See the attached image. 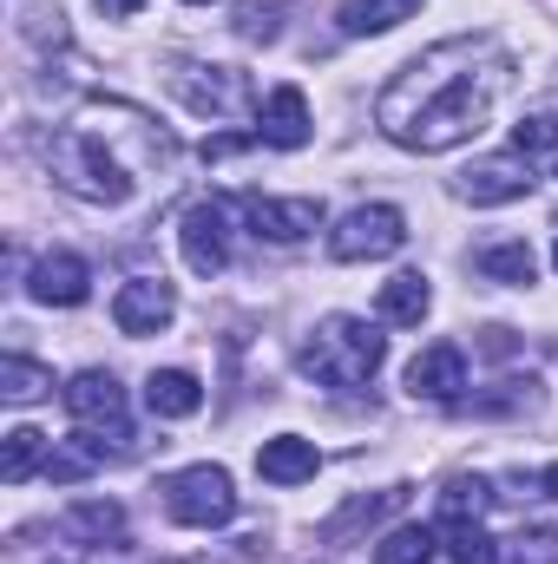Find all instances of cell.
<instances>
[{
	"label": "cell",
	"mask_w": 558,
	"mask_h": 564,
	"mask_svg": "<svg viewBox=\"0 0 558 564\" xmlns=\"http://www.w3.org/2000/svg\"><path fill=\"white\" fill-rule=\"evenodd\" d=\"M513 86V59L493 40H440L401 66V79L375 99V126L408 151H453L480 139L500 93Z\"/></svg>",
	"instance_id": "cell-1"
},
{
	"label": "cell",
	"mask_w": 558,
	"mask_h": 564,
	"mask_svg": "<svg viewBox=\"0 0 558 564\" xmlns=\"http://www.w3.org/2000/svg\"><path fill=\"white\" fill-rule=\"evenodd\" d=\"M46 158H53V177L73 197H86V204H126L139 191V164L119 158V144L106 139V112L99 106L79 112L73 126H60L53 144H46Z\"/></svg>",
	"instance_id": "cell-2"
},
{
	"label": "cell",
	"mask_w": 558,
	"mask_h": 564,
	"mask_svg": "<svg viewBox=\"0 0 558 564\" xmlns=\"http://www.w3.org/2000/svg\"><path fill=\"white\" fill-rule=\"evenodd\" d=\"M382 355H388V335H382L375 322H362V315H329V322H315V335L302 341L296 368H302L309 381H322V388H368L375 368H382Z\"/></svg>",
	"instance_id": "cell-3"
},
{
	"label": "cell",
	"mask_w": 558,
	"mask_h": 564,
	"mask_svg": "<svg viewBox=\"0 0 558 564\" xmlns=\"http://www.w3.org/2000/svg\"><path fill=\"white\" fill-rule=\"evenodd\" d=\"M164 512L178 519V525H191V532H217V525H230L237 519V486H230V473L224 466H184V473H171L164 486Z\"/></svg>",
	"instance_id": "cell-4"
},
{
	"label": "cell",
	"mask_w": 558,
	"mask_h": 564,
	"mask_svg": "<svg viewBox=\"0 0 558 564\" xmlns=\"http://www.w3.org/2000/svg\"><path fill=\"white\" fill-rule=\"evenodd\" d=\"M401 243H408V217L395 204H355L329 230V257L335 263H375V257H395Z\"/></svg>",
	"instance_id": "cell-5"
},
{
	"label": "cell",
	"mask_w": 558,
	"mask_h": 564,
	"mask_svg": "<svg viewBox=\"0 0 558 564\" xmlns=\"http://www.w3.org/2000/svg\"><path fill=\"white\" fill-rule=\"evenodd\" d=\"M66 414L86 426V433H112V446L132 440V426H126V388L106 368H86V375L66 381Z\"/></svg>",
	"instance_id": "cell-6"
},
{
	"label": "cell",
	"mask_w": 558,
	"mask_h": 564,
	"mask_svg": "<svg viewBox=\"0 0 558 564\" xmlns=\"http://www.w3.org/2000/svg\"><path fill=\"white\" fill-rule=\"evenodd\" d=\"M178 243H184L191 276H224V270H230V210H224L217 197L191 204L184 224H178Z\"/></svg>",
	"instance_id": "cell-7"
},
{
	"label": "cell",
	"mask_w": 558,
	"mask_h": 564,
	"mask_svg": "<svg viewBox=\"0 0 558 564\" xmlns=\"http://www.w3.org/2000/svg\"><path fill=\"white\" fill-rule=\"evenodd\" d=\"M244 217H250V230L257 237H270V243H302V237H315L322 230V197H244Z\"/></svg>",
	"instance_id": "cell-8"
},
{
	"label": "cell",
	"mask_w": 558,
	"mask_h": 564,
	"mask_svg": "<svg viewBox=\"0 0 558 564\" xmlns=\"http://www.w3.org/2000/svg\"><path fill=\"white\" fill-rule=\"evenodd\" d=\"M178 315V289L164 276H132L119 295H112V322L119 335H164Z\"/></svg>",
	"instance_id": "cell-9"
},
{
	"label": "cell",
	"mask_w": 558,
	"mask_h": 564,
	"mask_svg": "<svg viewBox=\"0 0 558 564\" xmlns=\"http://www.w3.org/2000/svg\"><path fill=\"white\" fill-rule=\"evenodd\" d=\"M460 388H466V355H460V341H433V348H420L415 361H408V394L415 401H460Z\"/></svg>",
	"instance_id": "cell-10"
},
{
	"label": "cell",
	"mask_w": 558,
	"mask_h": 564,
	"mask_svg": "<svg viewBox=\"0 0 558 564\" xmlns=\"http://www.w3.org/2000/svg\"><path fill=\"white\" fill-rule=\"evenodd\" d=\"M26 289H33V302H46V308H79V302L93 295V270H86L73 250H46V257L33 263Z\"/></svg>",
	"instance_id": "cell-11"
},
{
	"label": "cell",
	"mask_w": 558,
	"mask_h": 564,
	"mask_svg": "<svg viewBox=\"0 0 558 564\" xmlns=\"http://www.w3.org/2000/svg\"><path fill=\"white\" fill-rule=\"evenodd\" d=\"M533 191V158H486V164H473L466 177H460V197L466 204H513V197H526Z\"/></svg>",
	"instance_id": "cell-12"
},
{
	"label": "cell",
	"mask_w": 558,
	"mask_h": 564,
	"mask_svg": "<svg viewBox=\"0 0 558 564\" xmlns=\"http://www.w3.org/2000/svg\"><path fill=\"white\" fill-rule=\"evenodd\" d=\"M257 139H264V144H277V151H302V144L315 139L302 86H277V93L264 99V112H257Z\"/></svg>",
	"instance_id": "cell-13"
},
{
	"label": "cell",
	"mask_w": 558,
	"mask_h": 564,
	"mask_svg": "<svg viewBox=\"0 0 558 564\" xmlns=\"http://www.w3.org/2000/svg\"><path fill=\"white\" fill-rule=\"evenodd\" d=\"M171 86L184 93V106L191 112H244V99H250V86H244V73H211V79H197V66H184V73H171Z\"/></svg>",
	"instance_id": "cell-14"
},
{
	"label": "cell",
	"mask_w": 558,
	"mask_h": 564,
	"mask_svg": "<svg viewBox=\"0 0 558 564\" xmlns=\"http://www.w3.org/2000/svg\"><path fill=\"white\" fill-rule=\"evenodd\" d=\"M315 466H322V453H315V440H302V433H277V440H264V453H257V473H264L270 486H302V479H315Z\"/></svg>",
	"instance_id": "cell-15"
},
{
	"label": "cell",
	"mask_w": 558,
	"mask_h": 564,
	"mask_svg": "<svg viewBox=\"0 0 558 564\" xmlns=\"http://www.w3.org/2000/svg\"><path fill=\"white\" fill-rule=\"evenodd\" d=\"M144 408H151L158 421H191V414L204 408V381H197L191 368H158V375L144 381Z\"/></svg>",
	"instance_id": "cell-16"
},
{
	"label": "cell",
	"mask_w": 558,
	"mask_h": 564,
	"mask_svg": "<svg viewBox=\"0 0 558 564\" xmlns=\"http://www.w3.org/2000/svg\"><path fill=\"white\" fill-rule=\"evenodd\" d=\"M375 308H382V322L420 328V322H427V308H433V289H427V276H420V270H401V276H388V282H382Z\"/></svg>",
	"instance_id": "cell-17"
},
{
	"label": "cell",
	"mask_w": 558,
	"mask_h": 564,
	"mask_svg": "<svg viewBox=\"0 0 558 564\" xmlns=\"http://www.w3.org/2000/svg\"><path fill=\"white\" fill-rule=\"evenodd\" d=\"M66 532L93 539V545H126V512L112 499H73L66 506Z\"/></svg>",
	"instance_id": "cell-18"
},
{
	"label": "cell",
	"mask_w": 558,
	"mask_h": 564,
	"mask_svg": "<svg viewBox=\"0 0 558 564\" xmlns=\"http://www.w3.org/2000/svg\"><path fill=\"white\" fill-rule=\"evenodd\" d=\"M408 13H415V0H342L335 26H342L348 40H375V33H388V26H401Z\"/></svg>",
	"instance_id": "cell-19"
},
{
	"label": "cell",
	"mask_w": 558,
	"mask_h": 564,
	"mask_svg": "<svg viewBox=\"0 0 558 564\" xmlns=\"http://www.w3.org/2000/svg\"><path fill=\"white\" fill-rule=\"evenodd\" d=\"M480 276L486 282H506V289H526V282H539V257H533V243H486L480 250Z\"/></svg>",
	"instance_id": "cell-20"
},
{
	"label": "cell",
	"mask_w": 558,
	"mask_h": 564,
	"mask_svg": "<svg viewBox=\"0 0 558 564\" xmlns=\"http://www.w3.org/2000/svg\"><path fill=\"white\" fill-rule=\"evenodd\" d=\"M46 459H53V440H46L40 426H13L7 446H0V479L20 486V479H33V466H46Z\"/></svg>",
	"instance_id": "cell-21"
},
{
	"label": "cell",
	"mask_w": 558,
	"mask_h": 564,
	"mask_svg": "<svg viewBox=\"0 0 558 564\" xmlns=\"http://www.w3.org/2000/svg\"><path fill=\"white\" fill-rule=\"evenodd\" d=\"M40 394H53V368H40V361H26V355H7V361H0V401L26 408V401H40Z\"/></svg>",
	"instance_id": "cell-22"
},
{
	"label": "cell",
	"mask_w": 558,
	"mask_h": 564,
	"mask_svg": "<svg viewBox=\"0 0 558 564\" xmlns=\"http://www.w3.org/2000/svg\"><path fill=\"white\" fill-rule=\"evenodd\" d=\"M440 552V539L427 532V525H395L382 545H375V564H427Z\"/></svg>",
	"instance_id": "cell-23"
},
{
	"label": "cell",
	"mask_w": 558,
	"mask_h": 564,
	"mask_svg": "<svg viewBox=\"0 0 558 564\" xmlns=\"http://www.w3.org/2000/svg\"><path fill=\"white\" fill-rule=\"evenodd\" d=\"M447 558L453 564H500V552H493V539L480 532V519H453V525H447Z\"/></svg>",
	"instance_id": "cell-24"
},
{
	"label": "cell",
	"mask_w": 558,
	"mask_h": 564,
	"mask_svg": "<svg viewBox=\"0 0 558 564\" xmlns=\"http://www.w3.org/2000/svg\"><path fill=\"white\" fill-rule=\"evenodd\" d=\"M486 479H447V492H440V519L453 525V519H480L486 512Z\"/></svg>",
	"instance_id": "cell-25"
},
{
	"label": "cell",
	"mask_w": 558,
	"mask_h": 564,
	"mask_svg": "<svg viewBox=\"0 0 558 564\" xmlns=\"http://www.w3.org/2000/svg\"><path fill=\"white\" fill-rule=\"evenodd\" d=\"M513 151H519V158H546V151H558V119L552 112L519 119V126H513Z\"/></svg>",
	"instance_id": "cell-26"
},
{
	"label": "cell",
	"mask_w": 558,
	"mask_h": 564,
	"mask_svg": "<svg viewBox=\"0 0 558 564\" xmlns=\"http://www.w3.org/2000/svg\"><path fill=\"white\" fill-rule=\"evenodd\" d=\"M401 499H408L401 486H395V492H375V499H355V506H348L342 519H329L322 532H329V539H348L355 525H368V519H382V512H388V506H401Z\"/></svg>",
	"instance_id": "cell-27"
},
{
	"label": "cell",
	"mask_w": 558,
	"mask_h": 564,
	"mask_svg": "<svg viewBox=\"0 0 558 564\" xmlns=\"http://www.w3.org/2000/svg\"><path fill=\"white\" fill-rule=\"evenodd\" d=\"M513 564H558V532L552 525H526L513 539Z\"/></svg>",
	"instance_id": "cell-28"
},
{
	"label": "cell",
	"mask_w": 558,
	"mask_h": 564,
	"mask_svg": "<svg viewBox=\"0 0 558 564\" xmlns=\"http://www.w3.org/2000/svg\"><path fill=\"white\" fill-rule=\"evenodd\" d=\"M99 7H106V13H119V20H126V13H139L144 0H99Z\"/></svg>",
	"instance_id": "cell-29"
},
{
	"label": "cell",
	"mask_w": 558,
	"mask_h": 564,
	"mask_svg": "<svg viewBox=\"0 0 558 564\" xmlns=\"http://www.w3.org/2000/svg\"><path fill=\"white\" fill-rule=\"evenodd\" d=\"M539 492H546V499H558V466H546V473H539Z\"/></svg>",
	"instance_id": "cell-30"
},
{
	"label": "cell",
	"mask_w": 558,
	"mask_h": 564,
	"mask_svg": "<svg viewBox=\"0 0 558 564\" xmlns=\"http://www.w3.org/2000/svg\"><path fill=\"white\" fill-rule=\"evenodd\" d=\"M552 263H558V237H552Z\"/></svg>",
	"instance_id": "cell-31"
},
{
	"label": "cell",
	"mask_w": 558,
	"mask_h": 564,
	"mask_svg": "<svg viewBox=\"0 0 558 564\" xmlns=\"http://www.w3.org/2000/svg\"><path fill=\"white\" fill-rule=\"evenodd\" d=\"M191 7H211V0H191Z\"/></svg>",
	"instance_id": "cell-32"
}]
</instances>
